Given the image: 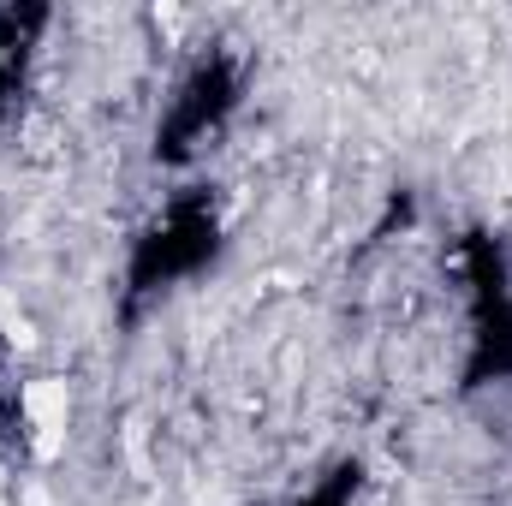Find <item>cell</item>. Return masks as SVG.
Instances as JSON below:
<instances>
[{
	"label": "cell",
	"mask_w": 512,
	"mask_h": 506,
	"mask_svg": "<svg viewBox=\"0 0 512 506\" xmlns=\"http://www.w3.org/2000/svg\"><path fill=\"white\" fill-rule=\"evenodd\" d=\"M221 251V215H215V197L209 191H185L161 209V221L143 227L137 251H131V298H149L185 274H197L209 256Z\"/></svg>",
	"instance_id": "cell-1"
},
{
	"label": "cell",
	"mask_w": 512,
	"mask_h": 506,
	"mask_svg": "<svg viewBox=\"0 0 512 506\" xmlns=\"http://www.w3.org/2000/svg\"><path fill=\"white\" fill-rule=\"evenodd\" d=\"M465 286H471V364L465 387L512 376V280L507 251L489 233L465 239Z\"/></svg>",
	"instance_id": "cell-2"
},
{
	"label": "cell",
	"mask_w": 512,
	"mask_h": 506,
	"mask_svg": "<svg viewBox=\"0 0 512 506\" xmlns=\"http://www.w3.org/2000/svg\"><path fill=\"white\" fill-rule=\"evenodd\" d=\"M233 102H239V72H233V60H227V54L197 60L191 78L179 84V96H173L161 131H155V155H161V161H185L209 131L233 114Z\"/></svg>",
	"instance_id": "cell-3"
},
{
	"label": "cell",
	"mask_w": 512,
	"mask_h": 506,
	"mask_svg": "<svg viewBox=\"0 0 512 506\" xmlns=\"http://www.w3.org/2000/svg\"><path fill=\"white\" fill-rule=\"evenodd\" d=\"M358 483H364V471H358V459H346V465H334V471H328V477H322L298 506H352Z\"/></svg>",
	"instance_id": "cell-4"
}]
</instances>
